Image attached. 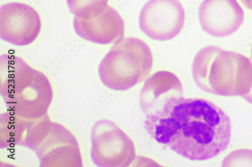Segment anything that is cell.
<instances>
[{"instance_id": "277c9868", "label": "cell", "mask_w": 252, "mask_h": 167, "mask_svg": "<svg viewBox=\"0 0 252 167\" xmlns=\"http://www.w3.org/2000/svg\"><path fill=\"white\" fill-rule=\"evenodd\" d=\"M153 62L152 50L145 42L134 37L123 38L101 61L99 77L111 90H128L149 75Z\"/></svg>"}, {"instance_id": "6da1fadb", "label": "cell", "mask_w": 252, "mask_h": 167, "mask_svg": "<svg viewBox=\"0 0 252 167\" xmlns=\"http://www.w3.org/2000/svg\"><path fill=\"white\" fill-rule=\"evenodd\" d=\"M147 132L158 143L192 161H205L225 151L232 135L230 120L215 103L182 98L167 117L145 121Z\"/></svg>"}, {"instance_id": "8992f818", "label": "cell", "mask_w": 252, "mask_h": 167, "mask_svg": "<svg viewBox=\"0 0 252 167\" xmlns=\"http://www.w3.org/2000/svg\"><path fill=\"white\" fill-rule=\"evenodd\" d=\"M91 139L92 158L98 167H127L136 159L133 141L112 121H97L93 128Z\"/></svg>"}, {"instance_id": "9c48e42d", "label": "cell", "mask_w": 252, "mask_h": 167, "mask_svg": "<svg viewBox=\"0 0 252 167\" xmlns=\"http://www.w3.org/2000/svg\"><path fill=\"white\" fill-rule=\"evenodd\" d=\"M41 27L38 14L27 4L11 3L0 9V37L10 44L31 45L38 36Z\"/></svg>"}, {"instance_id": "52a82bcc", "label": "cell", "mask_w": 252, "mask_h": 167, "mask_svg": "<svg viewBox=\"0 0 252 167\" xmlns=\"http://www.w3.org/2000/svg\"><path fill=\"white\" fill-rule=\"evenodd\" d=\"M183 97L182 82L174 73L158 72L145 82L140 95V105L148 120L164 118Z\"/></svg>"}, {"instance_id": "ba28073f", "label": "cell", "mask_w": 252, "mask_h": 167, "mask_svg": "<svg viewBox=\"0 0 252 167\" xmlns=\"http://www.w3.org/2000/svg\"><path fill=\"white\" fill-rule=\"evenodd\" d=\"M185 19V11L179 0H149L141 10L139 27L151 39L167 41L180 33Z\"/></svg>"}, {"instance_id": "7c38bea8", "label": "cell", "mask_w": 252, "mask_h": 167, "mask_svg": "<svg viewBox=\"0 0 252 167\" xmlns=\"http://www.w3.org/2000/svg\"><path fill=\"white\" fill-rule=\"evenodd\" d=\"M108 1L109 0H67V2L71 12L75 17L86 18L108 4Z\"/></svg>"}, {"instance_id": "30bf717a", "label": "cell", "mask_w": 252, "mask_h": 167, "mask_svg": "<svg viewBox=\"0 0 252 167\" xmlns=\"http://www.w3.org/2000/svg\"><path fill=\"white\" fill-rule=\"evenodd\" d=\"M74 27L82 38L100 45L117 43L123 38L125 31L123 19L108 4L89 17H75Z\"/></svg>"}, {"instance_id": "9a60e30c", "label": "cell", "mask_w": 252, "mask_h": 167, "mask_svg": "<svg viewBox=\"0 0 252 167\" xmlns=\"http://www.w3.org/2000/svg\"></svg>"}, {"instance_id": "7a4b0ae2", "label": "cell", "mask_w": 252, "mask_h": 167, "mask_svg": "<svg viewBox=\"0 0 252 167\" xmlns=\"http://www.w3.org/2000/svg\"><path fill=\"white\" fill-rule=\"evenodd\" d=\"M0 65V92L10 113L27 119L45 115L53 98L47 76L16 56L2 55Z\"/></svg>"}, {"instance_id": "4fadbf2b", "label": "cell", "mask_w": 252, "mask_h": 167, "mask_svg": "<svg viewBox=\"0 0 252 167\" xmlns=\"http://www.w3.org/2000/svg\"><path fill=\"white\" fill-rule=\"evenodd\" d=\"M222 166H252V150L241 149L233 151L225 158Z\"/></svg>"}, {"instance_id": "3957f363", "label": "cell", "mask_w": 252, "mask_h": 167, "mask_svg": "<svg viewBox=\"0 0 252 167\" xmlns=\"http://www.w3.org/2000/svg\"><path fill=\"white\" fill-rule=\"evenodd\" d=\"M192 74L205 92L245 99L252 90V61L238 53L215 46L201 49L195 55Z\"/></svg>"}, {"instance_id": "5bb4252c", "label": "cell", "mask_w": 252, "mask_h": 167, "mask_svg": "<svg viewBox=\"0 0 252 167\" xmlns=\"http://www.w3.org/2000/svg\"><path fill=\"white\" fill-rule=\"evenodd\" d=\"M241 1L247 8L252 10V0H241Z\"/></svg>"}, {"instance_id": "8fae6325", "label": "cell", "mask_w": 252, "mask_h": 167, "mask_svg": "<svg viewBox=\"0 0 252 167\" xmlns=\"http://www.w3.org/2000/svg\"><path fill=\"white\" fill-rule=\"evenodd\" d=\"M202 29L214 37L228 36L242 25L244 13L237 0H204L199 12Z\"/></svg>"}, {"instance_id": "5b68a950", "label": "cell", "mask_w": 252, "mask_h": 167, "mask_svg": "<svg viewBox=\"0 0 252 167\" xmlns=\"http://www.w3.org/2000/svg\"><path fill=\"white\" fill-rule=\"evenodd\" d=\"M30 124L20 144L35 152L40 166H82L78 144L66 128L47 120Z\"/></svg>"}]
</instances>
